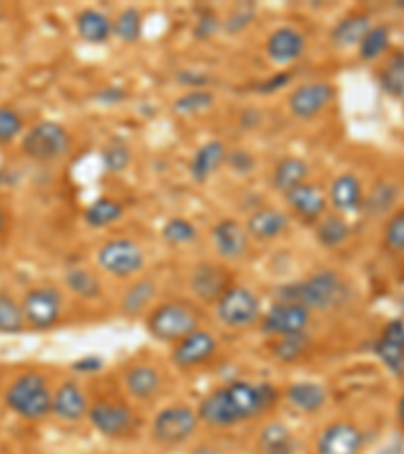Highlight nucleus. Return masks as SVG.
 <instances>
[{
  "instance_id": "obj_2",
  "label": "nucleus",
  "mask_w": 404,
  "mask_h": 454,
  "mask_svg": "<svg viewBox=\"0 0 404 454\" xmlns=\"http://www.w3.org/2000/svg\"><path fill=\"white\" fill-rule=\"evenodd\" d=\"M346 283L342 281L340 275L332 273V270H320V273L307 277L305 281L285 285L277 293V301L301 305L310 313H328L337 309V307L346 303Z\"/></svg>"
},
{
  "instance_id": "obj_32",
  "label": "nucleus",
  "mask_w": 404,
  "mask_h": 454,
  "mask_svg": "<svg viewBox=\"0 0 404 454\" xmlns=\"http://www.w3.org/2000/svg\"><path fill=\"white\" fill-rule=\"evenodd\" d=\"M123 216V207L114 199H98L85 210V223L93 229L109 226Z\"/></svg>"
},
{
  "instance_id": "obj_13",
  "label": "nucleus",
  "mask_w": 404,
  "mask_h": 454,
  "mask_svg": "<svg viewBox=\"0 0 404 454\" xmlns=\"http://www.w3.org/2000/svg\"><path fill=\"white\" fill-rule=\"evenodd\" d=\"M90 422L99 434L117 438L126 436L134 428V414L128 406L114 402H95L90 408Z\"/></svg>"
},
{
  "instance_id": "obj_18",
  "label": "nucleus",
  "mask_w": 404,
  "mask_h": 454,
  "mask_svg": "<svg viewBox=\"0 0 404 454\" xmlns=\"http://www.w3.org/2000/svg\"><path fill=\"white\" fill-rule=\"evenodd\" d=\"M283 196L288 207L296 212L299 218H304V221H318V218L326 215V194L321 192L320 186L310 184V182H304V184L289 190V192Z\"/></svg>"
},
{
  "instance_id": "obj_49",
  "label": "nucleus",
  "mask_w": 404,
  "mask_h": 454,
  "mask_svg": "<svg viewBox=\"0 0 404 454\" xmlns=\"http://www.w3.org/2000/svg\"><path fill=\"white\" fill-rule=\"evenodd\" d=\"M73 368L79 370V372H95L101 368V360L98 356H91V357H83V360H79Z\"/></svg>"
},
{
  "instance_id": "obj_50",
  "label": "nucleus",
  "mask_w": 404,
  "mask_h": 454,
  "mask_svg": "<svg viewBox=\"0 0 404 454\" xmlns=\"http://www.w3.org/2000/svg\"><path fill=\"white\" fill-rule=\"evenodd\" d=\"M123 93L122 90H117V87H107L106 91H101L99 99L104 101V104H117V101H123Z\"/></svg>"
},
{
  "instance_id": "obj_22",
  "label": "nucleus",
  "mask_w": 404,
  "mask_h": 454,
  "mask_svg": "<svg viewBox=\"0 0 404 454\" xmlns=\"http://www.w3.org/2000/svg\"><path fill=\"white\" fill-rule=\"evenodd\" d=\"M225 160L226 148L223 142L210 140L207 144H202L201 148L196 150L193 162H190V176H193V180L198 182V184H201V182H207L210 176L225 164Z\"/></svg>"
},
{
  "instance_id": "obj_29",
  "label": "nucleus",
  "mask_w": 404,
  "mask_h": 454,
  "mask_svg": "<svg viewBox=\"0 0 404 454\" xmlns=\"http://www.w3.org/2000/svg\"><path fill=\"white\" fill-rule=\"evenodd\" d=\"M326 390L313 382H299L288 387L289 404L305 414H313L321 410V406L326 404Z\"/></svg>"
},
{
  "instance_id": "obj_52",
  "label": "nucleus",
  "mask_w": 404,
  "mask_h": 454,
  "mask_svg": "<svg viewBox=\"0 0 404 454\" xmlns=\"http://www.w3.org/2000/svg\"><path fill=\"white\" fill-rule=\"evenodd\" d=\"M3 229H4V212L0 210V232H3Z\"/></svg>"
},
{
  "instance_id": "obj_30",
  "label": "nucleus",
  "mask_w": 404,
  "mask_h": 454,
  "mask_svg": "<svg viewBox=\"0 0 404 454\" xmlns=\"http://www.w3.org/2000/svg\"><path fill=\"white\" fill-rule=\"evenodd\" d=\"M65 285H67V289L73 295L85 299V301H93V299H98L101 295V281L87 269L75 267L67 270V275H65Z\"/></svg>"
},
{
  "instance_id": "obj_31",
  "label": "nucleus",
  "mask_w": 404,
  "mask_h": 454,
  "mask_svg": "<svg viewBox=\"0 0 404 454\" xmlns=\"http://www.w3.org/2000/svg\"><path fill=\"white\" fill-rule=\"evenodd\" d=\"M315 237H318V240L323 247L336 248L348 240L350 224L337 215L321 216L318 226H315Z\"/></svg>"
},
{
  "instance_id": "obj_27",
  "label": "nucleus",
  "mask_w": 404,
  "mask_h": 454,
  "mask_svg": "<svg viewBox=\"0 0 404 454\" xmlns=\"http://www.w3.org/2000/svg\"><path fill=\"white\" fill-rule=\"evenodd\" d=\"M310 176V168L299 158H283L277 162L273 174H271V184L281 194H288L289 190L304 184Z\"/></svg>"
},
{
  "instance_id": "obj_51",
  "label": "nucleus",
  "mask_w": 404,
  "mask_h": 454,
  "mask_svg": "<svg viewBox=\"0 0 404 454\" xmlns=\"http://www.w3.org/2000/svg\"><path fill=\"white\" fill-rule=\"evenodd\" d=\"M399 420H400V424H402V428H404V396H402V400H400V404H399Z\"/></svg>"
},
{
  "instance_id": "obj_41",
  "label": "nucleus",
  "mask_w": 404,
  "mask_h": 454,
  "mask_svg": "<svg viewBox=\"0 0 404 454\" xmlns=\"http://www.w3.org/2000/svg\"><path fill=\"white\" fill-rule=\"evenodd\" d=\"M162 237L168 245L180 247V245H190L196 239V226L186 221V218H170L162 229Z\"/></svg>"
},
{
  "instance_id": "obj_11",
  "label": "nucleus",
  "mask_w": 404,
  "mask_h": 454,
  "mask_svg": "<svg viewBox=\"0 0 404 454\" xmlns=\"http://www.w3.org/2000/svg\"><path fill=\"white\" fill-rule=\"evenodd\" d=\"M312 313L305 307L296 303H283L277 301L263 317V332L269 335H277V338H285V335H297L305 333L307 325H310Z\"/></svg>"
},
{
  "instance_id": "obj_6",
  "label": "nucleus",
  "mask_w": 404,
  "mask_h": 454,
  "mask_svg": "<svg viewBox=\"0 0 404 454\" xmlns=\"http://www.w3.org/2000/svg\"><path fill=\"white\" fill-rule=\"evenodd\" d=\"M217 317L223 325L231 329H247L261 317V303L253 291L239 285H231L225 295L215 303Z\"/></svg>"
},
{
  "instance_id": "obj_34",
  "label": "nucleus",
  "mask_w": 404,
  "mask_h": 454,
  "mask_svg": "<svg viewBox=\"0 0 404 454\" xmlns=\"http://www.w3.org/2000/svg\"><path fill=\"white\" fill-rule=\"evenodd\" d=\"M380 87L392 98L404 95V51H396L386 61L380 73Z\"/></svg>"
},
{
  "instance_id": "obj_23",
  "label": "nucleus",
  "mask_w": 404,
  "mask_h": 454,
  "mask_svg": "<svg viewBox=\"0 0 404 454\" xmlns=\"http://www.w3.org/2000/svg\"><path fill=\"white\" fill-rule=\"evenodd\" d=\"M53 412L61 420L75 422L81 416L90 412V406H87L85 394L81 392V387L73 382H65L59 387L57 394L53 396Z\"/></svg>"
},
{
  "instance_id": "obj_3",
  "label": "nucleus",
  "mask_w": 404,
  "mask_h": 454,
  "mask_svg": "<svg viewBox=\"0 0 404 454\" xmlns=\"http://www.w3.org/2000/svg\"><path fill=\"white\" fill-rule=\"evenodd\" d=\"M4 402L14 414L27 420L45 419L49 412H53V396L47 380L36 372L20 373L6 390Z\"/></svg>"
},
{
  "instance_id": "obj_38",
  "label": "nucleus",
  "mask_w": 404,
  "mask_h": 454,
  "mask_svg": "<svg viewBox=\"0 0 404 454\" xmlns=\"http://www.w3.org/2000/svg\"><path fill=\"white\" fill-rule=\"evenodd\" d=\"M114 35L123 43H136L142 36V14L134 6L123 9L114 20Z\"/></svg>"
},
{
  "instance_id": "obj_14",
  "label": "nucleus",
  "mask_w": 404,
  "mask_h": 454,
  "mask_svg": "<svg viewBox=\"0 0 404 454\" xmlns=\"http://www.w3.org/2000/svg\"><path fill=\"white\" fill-rule=\"evenodd\" d=\"M229 287V273L215 262H201L190 275V291L202 303H217Z\"/></svg>"
},
{
  "instance_id": "obj_1",
  "label": "nucleus",
  "mask_w": 404,
  "mask_h": 454,
  "mask_svg": "<svg viewBox=\"0 0 404 454\" xmlns=\"http://www.w3.org/2000/svg\"><path fill=\"white\" fill-rule=\"evenodd\" d=\"M279 394L271 384L233 382L210 392L198 404V419L212 428H233L257 419L277 404Z\"/></svg>"
},
{
  "instance_id": "obj_28",
  "label": "nucleus",
  "mask_w": 404,
  "mask_h": 454,
  "mask_svg": "<svg viewBox=\"0 0 404 454\" xmlns=\"http://www.w3.org/2000/svg\"><path fill=\"white\" fill-rule=\"evenodd\" d=\"M261 454H293L296 452V438L283 424L271 422L259 432L257 441Z\"/></svg>"
},
{
  "instance_id": "obj_12",
  "label": "nucleus",
  "mask_w": 404,
  "mask_h": 454,
  "mask_svg": "<svg viewBox=\"0 0 404 454\" xmlns=\"http://www.w3.org/2000/svg\"><path fill=\"white\" fill-rule=\"evenodd\" d=\"M215 351H217L215 335L204 332V329H196V332H193L190 335H186L185 340L176 343L172 351V362L182 370H193L212 360Z\"/></svg>"
},
{
  "instance_id": "obj_5",
  "label": "nucleus",
  "mask_w": 404,
  "mask_h": 454,
  "mask_svg": "<svg viewBox=\"0 0 404 454\" xmlns=\"http://www.w3.org/2000/svg\"><path fill=\"white\" fill-rule=\"evenodd\" d=\"M20 150L27 158L36 162H53L67 156L71 150V136L61 123L57 121H41L27 131Z\"/></svg>"
},
{
  "instance_id": "obj_46",
  "label": "nucleus",
  "mask_w": 404,
  "mask_h": 454,
  "mask_svg": "<svg viewBox=\"0 0 404 454\" xmlns=\"http://www.w3.org/2000/svg\"><path fill=\"white\" fill-rule=\"evenodd\" d=\"M251 20H253V9H249V6H239V9L231 14V19H226L225 31L229 35H234L242 31V28L251 23Z\"/></svg>"
},
{
  "instance_id": "obj_9",
  "label": "nucleus",
  "mask_w": 404,
  "mask_h": 454,
  "mask_svg": "<svg viewBox=\"0 0 404 454\" xmlns=\"http://www.w3.org/2000/svg\"><path fill=\"white\" fill-rule=\"evenodd\" d=\"M23 313L25 321L35 329H49L61 319L63 301L59 291L53 287H35L27 291L23 299Z\"/></svg>"
},
{
  "instance_id": "obj_16",
  "label": "nucleus",
  "mask_w": 404,
  "mask_h": 454,
  "mask_svg": "<svg viewBox=\"0 0 404 454\" xmlns=\"http://www.w3.org/2000/svg\"><path fill=\"white\" fill-rule=\"evenodd\" d=\"M374 354L380 362L391 370L394 376L404 373V324L402 321H391L384 332L374 343Z\"/></svg>"
},
{
  "instance_id": "obj_8",
  "label": "nucleus",
  "mask_w": 404,
  "mask_h": 454,
  "mask_svg": "<svg viewBox=\"0 0 404 454\" xmlns=\"http://www.w3.org/2000/svg\"><path fill=\"white\" fill-rule=\"evenodd\" d=\"M144 261L142 247L130 239H112L98 251V265L117 279L139 273Z\"/></svg>"
},
{
  "instance_id": "obj_44",
  "label": "nucleus",
  "mask_w": 404,
  "mask_h": 454,
  "mask_svg": "<svg viewBox=\"0 0 404 454\" xmlns=\"http://www.w3.org/2000/svg\"><path fill=\"white\" fill-rule=\"evenodd\" d=\"M384 243L388 251L404 253V210L396 212L391 221H388L384 231Z\"/></svg>"
},
{
  "instance_id": "obj_43",
  "label": "nucleus",
  "mask_w": 404,
  "mask_h": 454,
  "mask_svg": "<svg viewBox=\"0 0 404 454\" xmlns=\"http://www.w3.org/2000/svg\"><path fill=\"white\" fill-rule=\"evenodd\" d=\"M23 131V120L11 107H0V144H11Z\"/></svg>"
},
{
  "instance_id": "obj_10",
  "label": "nucleus",
  "mask_w": 404,
  "mask_h": 454,
  "mask_svg": "<svg viewBox=\"0 0 404 454\" xmlns=\"http://www.w3.org/2000/svg\"><path fill=\"white\" fill-rule=\"evenodd\" d=\"M334 87L326 82H312L296 87L291 91L288 106L293 117H297L301 121L315 120L323 109H326L334 99Z\"/></svg>"
},
{
  "instance_id": "obj_19",
  "label": "nucleus",
  "mask_w": 404,
  "mask_h": 454,
  "mask_svg": "<svg viewBox=\"0 0 404 454\" xmlns=\"http://www.w3.org/2000/svg\"><path fill=\"white\" fill-rule=\"evenodd\" d=\"M212 245H215V251L223 259H241L247 253L249 234L237 221L225 218V221L217 223L215 229H212Z\"/></svg>"
},
{
  "instance_id": "obj_15",
  "label": "nucleus",
  "mask_w": 404,
  "mask_h": 454,
  "mask_svg": "<svg viewBox=\"0 0 404 454\" xmlns=\"http://www.w3.org/2000/svg\"><path fill=\"white\" fill-rule=\"evenodd\" d=\"M364 444V434L354 424L336 422L321 432L318 441L320 454H360Z\"/></svg>"
},
{
  "instance_id": "obj_26",
  "label": "nucleus",
  "mask_w": 404,
  "mask_h": 454,
  "mask_svg": "<svg viewBox=\"0 0 404 454\" xmlns=\"http://www.w3.org/2000/svg\"><path fill=\"white\" fill-rule=\"evenodd\" d=\"M123 384H126V390L130 396H134L136 400H150L152 396H156L160 390V373L158 370H154L152 365H134L126 372L123 376Z\"/></svg>"
},
{
  "instance_id": "obj_4",
  "label": "nucleus",
  "mask_w": 404,
  "mask_h": 454,
  "mask_svg": "<svg viewBox=\"0 0 404 454\" xmlns=\"http://www.w3.org/2000/svg\"><path fill=\"white\" fill-rule=\"evenodd\" d=\"M148 333L162 343H178L201 329V315L186 301H168L158 305L146 321Z\"/></svg>"
},
{
  "instance_id": "obj_39",
  "label": "nucleus",
  "mask_w": 404,
  "mask_h": 454,
  "mask_svg": "<svg viewBox=\"0 0 404 454\" xmlns=\"http://www.w3.org/2000/svg\"><path fill=\"white\" fill-rule=\"evenodd\" d=\"M25 327V313L11 295L0 293V332L19 333Z\"/></svg>"
},
{
  "instance_id": "obj_45",
  "label": "nucleus",
  "mask_w": 404,
  "mask_h": 454,
  "mask_svg": "<svg viewBox=\"0 0 404 454\" xmlns=\"http://www.w3.org/2000/svg\"><path fill=\"white\" fill-rule=\"evenodd\" d=\"M225 164L229 166L234 174H249L255 168V158L253 153H249L247 150H234L231 153H226Z\"/></svg>"
},
{
  "instance_id": "obj_42",
  "label": "nucleus",
  "mask_w": 404,
  "mask_h": 454,
  "mask_svg": "<svg viewBox=\"0 0 404 454\" xmlns=\"http://www.w3.org/2000/svg\"><path fill=\"white\" fill-rule=\"evenodd\" d=\"M104 168L107 172L112 174H117V172H123L130 164L131 160V153H130V148L126 144L122 142H112L106 145L104 150Z\"/></svg>"
},
{
  "instance_id": "obj_48",
  "label": "nucleus",
  "mask_w": 404,
  "mask_h": 454,
  "mask_svg": "<svg viewBox=\"0 0 404 454\" xmlns=\"http://www.w3.org/2000/svg\"><path fill=\"white\" fill-rule=\"evenodd\" d=\"M291 79V75L289 73H279V75H275V77H271L269 82H263L259 87H257V91H261V93H273V91H277V90H281V87L288 83Z\"/></svg>"
},
{
  "instance_id": "obj_24",
  "label": "nucleus",
  "mask_w": 404,
  "mask_h": 454,
  "mask_svg": "<svg viewBox=\"0 0 404 454\" xmlns=\"http://www.w3.org/2000/svg\"><path fill=\"white\" fill-rule=\"evenodd\" d=\"M75 28L81 39L91 43V45H101V43L109 41L114 35V23L109 20L104 12L95 9H85L77 14Z\"/></svg>"
},
{
  "instance_id": "obj_40",
  "label": "nucleus",
  "mask_w": 404,
  "mask_h": 454,
  "mask_svg": "<svg viewBox=\"0 0 404 454\" xmlns=\"http://www.w3.org/2000/svg\"><path fill=\"white\" fill-rule=\"evenodd\" d=\"M215 104V95L207 90H193L186 95H180L174 101V112L178 115H196L207 112Z\"/></svg>"
},
{
  "instance_id": "obj_7",
  "label": "nucleus",
  "mask_w": 404,
  "mask_h": 454,
  "mask_svg": "<svg viewBox=\"0 0 404 454\" xmlns=\"http://www.w3.org/2000/svg\"><path fill=\"white\" fill-rule=\"evenodd\" d=\"M198 414L188 406H170L160 410L152 424L154 441L164 446H178L186 442L198 428Z\"/></svg>"
},
{
  "instance_id": "obj_47",
  "label": "nucleus",
  "mask_w": 404,
  "mask_h": 454,
  "mask_svg": "<svg viewBox=\"0 0 404 454\" xmlns=\"http://www.w3.org/2000/svg\"><path fill=\"white\" fill-rule=\"evenodd\" d=\"M220 28L218 19L215 17L212 12H204L201 19L196 20V27H194V36L196 39H210L212 35H217V31Z\"/></svg>"
},
{
  "instance_id": "obj_20",
  "label": "nucleus",
  "mask_w": 404,
  "mask_h": 454,
  "mask_svg": "<svg viewBox=\"0 0 404 454\" xmlns=\"http://www.w3.org/2000/svg\"><path fill=\"white\" fill-rule=\"evenodd\" d=\"M288 216L277 208H261L255 210L245 224V231L249 237L257 240H273L281 237L288 229Z\"/></svg>"
},
{
  "instance_id": "obj_36",
  "label": "nucleus",
  "mask_w": 404,
  "mask_h": 454,
  "mask_svg": "<svg viewBox=\"0 0 404 454\" xmlns=\"http://www.w3.org/2000/svg\"><path fill=\"white\" fill-rule=\"evenodd\" d=\"M156 295V285L148 279H142L131 285V287L126 291V295L122 299V311L126 315H138L139 311H144L146 307L150 305V301Z\"/></svg>"
},
{
  "instance_id": "obj_33",
  "label": "nucleus",
  "mask_w": 404,
  "mask_h": 454,
  "mask_svg": "<svg viewBox=\"0 0 404 454\" xmlns=\"http://www.w3.org/2000/svg\"><path fill=\"white\" fill-rule=\"evenodd\" d=\"M310 349V338L305 333H297V335H285V338H279L273 348H271V354L277 362L281 364H293L301 360Z\"/></svg>"
},
{
  "instance_id": "obj_37",
  "label": "nucleus",
  "mask_w": 404,
  "mask_h": 454,
  "mask_svg": "<svg viewBox=\"0 0 404 454\" xmlns=\"http://www.w3.org/2000/svg\"><path fill=\"white\" fill-rule=\"evenodd\" d=\"M391 47V33L386 27H372L364 41L358 45V55L362 61H376Z\"/></svg>"
},
{
  "instance_id": "obj_25",
  "label": "nucleus",
  "mask_w": 404,
  "mask_h": 454,
  "mask_svg": "<svg viewBox=\"0 0 404 454\" xmlns=\"http://www.w3.org/2000/svg\"><path fill=\"white\" fill-rule=\"evenodd\" d=\"M370 28L372 25L368 14H350V17L342 19L340 23L332 28L329 41H332L337 49L356 47L364 41V36L368 35Z\"/></svg>"
},
{
  "instance_id": "obj_21",
  "label": "nucleus",
  "mask_w": 404,
  "mask_h": 454,
  "mask_svg": "<svg viewBox=\"0 0 404 454\" xmlns=\"http://www.w3.org/2000/svg\"><path fill=\"white\" fill-rule=\"evenodd\" d=\"M329 200H332L334 208L344 215L356 212L362 208L364 194L362 184L354 174H342L334 180L332 188H329Z\"/></svg>"
},
{
  "instance_id": "obj_17",
  "label": "nucleus",
  "mask_w": 404,
  "mask_h": 454,
  "mask_svg": "<svg viewBox=\"0 0 404 454\" xmlns=\"http://www.w3.org/2000/svg\"><path fill=\"white\" fill-rule=\"evenodd\" d=\"M305 39L297 28L281 27L269 35L265 53L275 65H289L304 55Z\"/></svg>"
},
{
  "instance_id": "obj_35",
  "label": "nucleus",
  "mask_w": 404,
  "mask_h": 454,
  "mask_svg": "<svg viewBox=\"0 0 404 454\" xmlns=\"http://www.w3.org/2000/svg\"><path fill=\"white\" fill-rule=\"evenodd\" d=\"M396 199H399V188L391 182H378V184H374L368 196H364L362 207L368 210V215L378 216L391 210Z\"/></svg>"
}]
</instances>
